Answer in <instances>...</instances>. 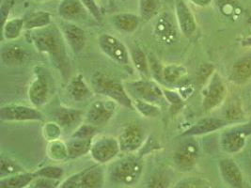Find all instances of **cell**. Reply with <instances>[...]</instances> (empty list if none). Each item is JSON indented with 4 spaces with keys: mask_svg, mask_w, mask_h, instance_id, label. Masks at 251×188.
<instances>
[{
    "mask_svg": "<svg viewBox=\"0 0 251 188\" xmlns=\"http://www.w3.org/2000/svg\"><path fill=\"white\" fill-rule=\"evenodd\" d=\"M104 173L100 166L89 168L82 173L80 188H103Z\"/></svg>",
    "mask_w": 251,
    "mask_h": 188,
    "instance_id": "484cf974",
    "label": "cell"
},
{
    "mask_svg": "<svg viewBox=\"0 0 251 188\" xmlns=\"http://www.w3.org/2000/svg\"><path fill=\"white\" fill-rule=\"evenodd\" d=\"M242 46L245 47H251V37H248L242 41Z\"/></svg>",
    "mask_w": 251,
    "mask_h": 188,
    "instance_id": "f907efd6",
    "label": "cell"
},
{
    "mask_svg": "<svg viewBox=\"0 0 251 188\" xmlns=\"http://www.w3.org/2000/svg\"><path fill=\"white\" fill-rule=\"evenodd\" d=\"M187 73L186 68L181 64H169L163 67V80L169 84H178L183 80Z\"/></svg>",
    "mask_w": 251,
    "mask_h": 188,
    "instance_id": "1f68e13d",
    "label": "cell"
},
{
    "mask_svg": "<svg viewBox=\"0 0 251 188\" xmlns=\"http://www.w3.org/2000/svg\"><path fill=\"white\" fill-rule=\"evenodd\" d=\"M84 6L90 12V14L96 21H102V12L100 7L98 6L96 0H81Z\"/></svg>",
    "mask_w": 251,
    "mask_h": 188,
    "instance_id": "7bdbcfd3",
    "label": "cell"
},
{
    "mask_svg": "<svg viewBox=\"0 0 251 188\" xmlns=\"http://www.w3.org/2000/svg\"><path fill=\"white\" fill-rule=\"evenodd\" d=\"M199 156V147L196 142L185 141L174 154V163L182 171H188L194 167Z\"/></svg>",
    "mask_w": 251,
    "mask_h": 188,
    "instance_id": "2e32d148",
    "label": "cell"
},
{
    "mask_svg": "<svg viewBox=\"0 0 251 188\" xmlns=\"http://www.w3.org/2000/svg\"><path fill=\"white\" fill-rule=\"evenodd\" d=\"M249 24H251V17H250V18H249Z\"/></svg>",
    "mask_w": 251,
    "mask_h": 188,
    "instance_id": "f5cc1de1",
    "label": "cell"
},
{
    "mask_svg": "<svg viewBox=\"0 0 251 188\" xmlns=\"http://www.w3.org/2000/svg\"><path fill=\"white\" fill-rule=\"evenodd\" d=\"M12 5H13V0H5L2 3V6H1L2 24L8 20V15H9V12H10L11 9H12Z\"/></svg>",
    "mask_w": 251,
    "mask_h": 188,
    "instance_id": "c3c4849f",
    "label": "cell"
},
{
    "mask_svg": "<svg viewBox=\"0 0 251 188\" xmlns=\"http://www.w3.org/2000/svg\"><path fill=\"white\" fill-rule=\"evenodd\" d=\"M220 144L224 152L228 153H237L245 147L246 136L239 131L228 132L222 136Z\"/></svg>",
    "mask_w": 251,
    "mask_h": 188,
    "instance_id": "603a6c76",
    "label": "cell"
},
{
    "mask_svg": "<svg viewBox=\"0 0 251 188\" xmlns=\"http://www.w3.org/2000/svg\"><path fill=\"white\" fill-rule=\"evenodd\" d=\"M33 1H37V2H43V1H47V0H33Z\"/></svg>",
    "mask_w": 251,
    "mask_h": 188,
    "instance_id": "816d5d0a",
    "label": "cell"
},
{
    "mask_svg": "<svg viewBox=\"0 0 251 188\" xmlns=\"http://www.w3.org/2000/svg\"><path fill=\"white\" fill-rule=\"evenodd\" d=\"M37 177H44L52 180H59L64 175V170L62 167L57 165H47L39 170L35 171Z\"/></svg>",
    "mask_w": 251,
    "mask_h": 188,
    "instance_id": "74e56055",
    "label": "cell"
},
{
    "mask_svg": "<svg viewBox=\"0 0 251 188\" xmlns=\"http://www.w3.org/2000/svg\"><path fill=\"white\" fill-rule=\"evenodd\" d=\"M25 30V19L12 18L2 24V38L7 42H12L22 35Z\"/></svg>",
    "mask_w": 251,
    "mask_h": 188,
    "instance_id": "4316f807",
    "label": "cell"
},
{
    "mask_svg": "<svg viewBox=\"0 0 251 188\" xmlns=\"http://www.w3.org/2000/svg\"><path fill=\"white\" fill-rule=\"evenodd\" d=\"M225 125V122L217 118H205L202 119H200L198 122H196L192 127L186 130L183 133L182 137H199L206 135L212 132H215L217 130L222 128Z\"/></svg>",
    "mask_w": 251,
    "mask_h": 188,
    "instance_id": "7402d4cb",
    "label": "cell"
},
{
    "mask_svg": "<svg viewBox=\"0 0 251 188\" xmlns=\"http://www.w3.org/2000/svg\"><path fill=\"white\" fill-rule=\"evenodd\" d=\"M170 186V180L167 175L163 173H156L151 177L149 181L148 188H168Z\"/></svg>",
    "mask_w": 251,
    "mask_h": 188,
    "instance_id": "ab89813d",
    "label": "cell"
},
{
    "mask_svg": "<svg viewBox=\"0 0 251 188\" xmlns=\"http://www.w3.org/2000/svg\"><path fill=\"white\" fill-rule=\"evenodd\" d=\"M121 152L118 139L111 136H103L92 142L90 153L96 163L103 164L112 161Z\"/></svg>",
    "mask_w": 251,
    "mask_h": 188,
    "instance_id": "ba28073f",
    "label": "cell"
},
{
    "mask_svg": "<svg viewBox=\"0 0 251 188\" xmlns=\"http://www.w3.org/2000/svg\"><path fill=\"white\" fill-rule=\"evenodd\" d=\"M126 91L133 100H141L161 106L167 102L164 96L163 89L158 83L151 80L150 78H143L124 83Z\"/></svg>",
    "mask_w": 251,
    "mask_h": 188,
    "instance_id": "277c9868",
    "label": "cell"
},
{
    "mask_svg": "<svg viewBox=\"0 0 251 188\" xmlns=\"http://www.w3.org/2000/svg\"><path fill=\"white\" fill-rule=\"evenodd\" d=\"M37 178L35 172H22L11 176L1 177L0 188H25Z\"/></svg>",
    "mask_w": 251,
    "mask_h": 188,
    "instance_id": "d4e9b609",
    "label": "cell"
},
{
    "mask_svg": "<svg viewBox=\"0 0 251 188\" xmlns=\"http://www.w3.org/2000/svg\"><path fill=\"white\" fill-rule=\"evenodd\" d=\"M98 46L103 54L120 65H128L130 52L124 43L115 36L104 33L98 38Z\"/></svg>",
    "mask_w": 251,
    "mask_h": 188,
    "instance_id": "8992f818",
    "label": "cell"
},
{
    "mask_svg": "<svg viewBox=\"0 0 251 188\" xmlns=\"http://www.w3.org/2000/svg\"><path fill=\"white\" fill-rule=\"evenodd\" d=\"M54 81L47 70L43 66H36L33 76L27 89V96L31 105L40 108L47 105L54 95Z\"/></svg>",
    "mask_w": 251,
    "mask_h": 188,
    "instance_id": "3957f363",
    "label": "cell"
},
{
    "mask_svg": "<svg viewBox=\"0 0 251 188\" xmlns=\"http://www.w3.org/2000/svg\"><path fill=\"white\" fill-rule=\"evenodd\" d=\"M117 105L110 99L94 101L85 113V121L96 127L108 123L114 116Z\"/></svg>",
    "mask_w": 251,
    "mask_h": 188,
    "instance_id": "30bf717a",
    "label": "cell"
},
{
    "mask_svg": "<svg viewBox=\"0 0 251 188\" xmlns=\"http://www.w3.org/2000/svg\"><path fill=\"white\" fill-rule=\"evenodd\" d=\"M140 20L141 19L139 16L130 12L116 13L109 18L110 23L117 30L126 34L134 33L137 31Z\"/></svg>",
    "mask_w": 251,
    "mask_h": 188,
    "instance_id": "44dd1931",
    "label": "cell"
},
{
    "mask_svg": "<svg viewBox=\"0 0 251 188\" xmlns=\"http://www.w3.org/2000/svg\"><path fill=\"white\" fill-rule=\"evenodd\" d=\"M134 109L144 118H153L159 117L161 114V108L160 106L151 104L148 102H144L141 100H133Z\"/></svg>",
    "mask_w": 251,
    "mask_h": 188,
    "instance_id": "836d02e7",
    "label": "cell"
},
{
    "mask_svg": "<svg viewBox=\"0 0 251 188\" xmlns=\"http://www.w3.org/2000/svg\"><path fill=\"white\" fill-rule=\"evenodd\" d=\"M129 52L131 62L133 63L134 67L141 75H143L145 78H149L151 74L150 62L149 58L144 53V51L139 47H133Z\"/></svg>",
    "mask_w": 251,
    "mask_h": 188,
    "instance_id": "4dcf8cb0",
    "label": "cell"
},
{
    "mask_svg": "<svg viewBox=\"0 0 251 188\" xmlns=\"http://www.w3.org/2000/svg\"><path fill=\"white\" fill-rule=\"evenodd\" d=\"M219 8L224 15L230 16L234 12L233 11L235 9V6L233 5V2L231 0H222L219 4Z\"/></svg>",
    "mask_w": 251,
    "mask_h": 188,
    "instance_id": "7dc6e473",
    "label": "cell"
},
{
    "mask_svg": "<svg viewBox=\"0 0 251 188\" xmlns=\"http://www.w3.org/2000/svg\"><path fill=\"white\" fill-rule=\"evenodd\" d=\"M220 173L226 184L230 188H242L243 187V174L237 164L229 159L225 158L219 162Z\"/></svg>",
    "mask_w": 251,
    "mask_h": 188,
    "instance_id": "ffe728a7",
    "label": "cell"
},
{
    "mask_svg": "<svg viewBox=\"0 0 251 188\" xmlns=\"http://www.w3.org/2000/svg\"><path fill=\"white\" fill-rule=\"evenodd\" d=\"M175 18L179 30L187 38L194 35L197 22L194 14L185 0H175Z\"/></svg>",
    "mask_w": 251,
    "mask_h": 188,
    "instance_id": "5bb4252c",
    "label": "cell"
},
{
    "mask_svg": "<svg viewBox=\"0 0 251 188\" xmlns=\"http://www.w3.org/2000/svg\"><path fill=\"white\" fill-rule=\"evenodd\" d=\"M67 47L74 54L81 53L87 45V35L85 30L75 23L62 21L59 26Z\"/></svg>",
    "mask_w": 251,
    "mask_h": 188,
    "instance_id": "4fadbf2b",
    "label": "cell"
},
{
    "mask_svg": "<svg viewBox=\"0 0 251 188\" xmlns=\"http://www.w3.org/2000/svg\"><path fill=\"white\" fill-rule=\"evenodd\" d=\"M161 9V0H138L139 17L144 22L156 18L160 14Z\"/></svg>",
    "mask_w": 251,
    "mask_h": 188,
    "instance_id": "f546056e",
    "label": "cell"
},
{
    "mask_svg": "<svg viewBox=\"0 0 251 188\" xmlns=\"http://www.w3.org/2000/svg\"><path fill=\"white\" fill-rule=\"evenodd\" d=\"M82 173L83 172L69 177L68 179L64 181V183L62 184L61 188H80Z\"/></svg>",
    "mask_w": 251,
    "mask_h": 188,
    "instance_id": "f6af8a7d",
    "label": "cell"
},
{
    "mask_svg": "<svg viewBox=\"0 0 251 188\" xmlns=\"http://www.w3.org/2000/svg\"><path fill=\"white\" fill-rule=\"evenodd\" d=\"M189 1L199 7L204 8V7H208L212 3L213 0H189Z\"/></svg>",
    "mask_w": 251,
    "mask_h": 188,
    "instance_id": "681fc988",
    "label": "cell"
},
{
    "mask_svg": "<svg viewBox=\"0 0 251 188\" xmlns=\"http://www.w3.org/2000/svg\"><path fill=\"white\" fill-rule=\"evenodd\" d=\"M145 141L144 130L138 123H129L126 125L118 137L122 153H132L143 147Z\"/></svg>",
    "mask_w": 251,
    "mask_h": 188,
    "instance_id": "7c38bea8",
    "label": "cell"
},
{
    "mask_svg": "<svg viewBox=\"0 0 251 188\" xmlns=\"http://www.w3.org/2000/svg\"><path fill=\"white\" fill-rule=\"evenodd\" d=\"M52 24V16L49 12H35L25 18V30L32 31L46 27Z\"/></svg>",
    "mask_w": 251,
    "mask_h": 188,
    "instance_id": "83f0119b",
    "label": "cell"
},
{
    "mask_svg": "<svg viewBox=\"0 0 251 188\" xmlns=\"http://www.w3.org/2000/svg\"><path fill=\"white\" fill-rule=\"evenodd\" d=\"M46 152L48 157L54 161L60 162L69 159L67 143L60 140L48 142Z\"/></svg>",
    "mask_w": 251,
    "mask_h": 188,
    "instance_id": "d6a6232c",
    "label": "cell"
},
{
    "mask_svg": "<svg viewBox=\"0 0 251 188\" xmlns=\"http://www.w3.org/2000/svg\"><path fill=\"white\" fill-rule=\"evenodd\" d=\"M168 12H162L156 17L153 24L152 35L155 41L163 46H172L178 39V29Z\"/></svg>",
    "mask_w": 251,
    "mask_h": 188,
    "instance_id": "9c48e42d",
    "label": "cell"
},
{
    "mask_svg": "<svg viewBox=\"0 0 251 188\" xmlns=\"http://www.w3.org/2000/svg\"><path fill=\"white\" fill-rule=\"evenodd\" d=\"M57 13L63 21L71 23L85 20L90 14L81 0H61L57 7Z\"/></svg>",
    "mask_w": 251,
    "mask_h": 188,
    "instance_id": "9a60e30c",
    "label": "cell"
},
{
    "mask_svg": "<svg viewBox=\"0 0 251 188\" xmlns=\"http://www.w3.org/2000/svg\"><path fill=\"white\" fill-rule=\"evenodd\" d=\"M85 118L84 113L75 108L63 107L60 108L56 114V121L64 131L73 132L82 124V120Z\"/></svg>",
    "mask_w": 251,
    "mask_h": 188,
    "instance_id": "d6986e66",
    "label": "cell"
},
{
    "mask_svg": "<svg viewBox=\"0 0 251 188\" xmlns=\"http://www.w3.org/2000/svg\"><path fill=\"white\" fill-rule=\"evenodd\" d=\"M92 142L93 140L71 138L66 142L68 147L69 159H76L91 153Z\"/></svg>",
    "mask_w": 251,
    "mask_h": 188,
    "instance_id": "f1b7e54d",
    "label": "cell"
},
{
    "mask_svg": "<svg viewBox=\"0 0 251 188\" xmlns=\"http://www.w3.org/2000/svg\"><path fill=\"white\" fill-rule=\"evenodd\" d=\"M43 119L44 115L34 106L6 105L0 108V120L3 122L41 121Z\"/></svg>",
    "mask_w": 251,
    "mask_h": 188,
    "instance_id": "52a82bcc",
    "label": "cell"
},
{
    "mask_svg": "<svg viewBox=\"0 0 251 188\" xmlns=\"http://www.w3.org/2000/svg\"><path fill=\"white\" fill-rule=\"evenodd\" d=\"M226 87L219 74L215 72L208 80L202 93V106L205 111H211L220 106L226 96Z\"/></svg>",
    "mask_w": 251,
    "mask_h": 188,
    "instance_id": "8fae6325",
    "label": "cell"
},
{
    "mask_svg": "<svg viewBox=\"0 0 251 188\" xmlns=\"http://www.w3.org/2000/svg\"><path fill=\"white\" fill-rule=\"evenodd\" d=\"M143 171V163L136 156H127L115 163L110 171V177L115 183L124 186L137 184Z\"/></svg>",
    "mask_w": 251,
    "mask_h": 188,
    "instance_id": "5b68a950",
    "label": "cell"
},
{
    "mask_svg": "<svg viewBox=\"0 0 251 188\" xmlns=\"http://www.w3.org/2000/svg\"><path fill=\"white\" fill-rule=\"evenodd\" d=\"M59 180H52L44 177H37L32 182V188H57Z\"/></svg>",
    "mask_w": 251,
    "mask_h": 188,
    "instance_id": "ee69618b",
    "label": "cell"
},
{
    "mask_svg": "<svg viewBox=\"0 0 251 188\" xmlns=\"http://www.w3.org/2000/svg\"><path fill=\"white\" fill-rule=\"evenodd\" d=\"M0 163H1V168H0L1 177L11 176V175L25 172L23 167L20 164L10 158L2 157Z\"/></svg>",
    "mask_w": 251,
    "mask_h": 188,
    "instance_id": "e575fe53",
    "label": "cell"
},
{
    "mask_svg": "<svg viewBox=\"0 0 251 188\" xmlns=\"http://www.w3.org/2000/svg\"><path fill=\"white\" fill-rule=\"evenodd\" d=\"M97 131V127L93 126L90 123H82L73 132L71 138L77 139H86V140H93Z\"/></svg>",
    "mask_w": 251,
    "mask_h": 188,
    "instance_id": "8d00e7d4",
    "label": "cell"
},
{
    "mask_svg": "<svg viewBox=\"0 0 251 188\" xmlns=\"http://www.w3.org/2000/svg\"><path fill=\"white\" fill-rule=\"evenodd\" d=\"M173 188H209L208 184L201 178H185L178 182Z\"/></svg>",
    "mask_w": 251,
    "mask_h": 188,
    "instance_id": "f35d334b",
    "label": "cell"
},
{
    "mask_svg": "<svg viewBox=\"0 0 251 188\" xmlns=\"http://www.w3.org/2000/svg\"><path fill=\"white\" fill-rule=\"evenodd\" d=\"M164 96L166 101L172 106V107H181L183 105V97L181 94L173 92L168 89H163Z\"/></svg>",
    "mask_w": 251,
    "mask_h": 188,
    "instance_id": "b9f144b4",
    "label": "cell"
},
{
    "mask_svg": "<svg viewBox=\"0 0 251 188\" xmlns=\"http://www.w3.org/2000/svg\"><path fill=\"white\" fill-rule=\"evenodd\" d=\"M243 117V113L241 108L236 106H231L226 112V118L229 121L238 120Z\"/></svg>",
    "mask_w": 251,
    "mask_h": 188,
    "instance_id": "bcb514c9",
    "label": "cell"
},
{
    "mask_svg": "<svg viewBox=\"0 0 251 188\" xmlns=\"http://www.w3.org/2000/svg\"><path fill=\"white\" fill-rule=\"evenodd\" d=\"M67 92L70 97L75 102H85L91 99L93 95L92 88L85 81V78L82 74L77 73L72 77L69 81Z\"/></svg>",
    "mask_w": 251,
    "mask_h": 188,
    "instance_id": "ac0fdd59",
    "label": "cell"
},
{
    "mask_svg": "<svg viewBox=\"0 0 251 188\" xmlns=\"http://www.w3.org/2000/svg\"><path fill=\"white\" fill-rule=\"evenodd\" d=\"M92 89L94 94L114 101L120 106L135 110L133 99L127 93L125 84L101 71H96L92 77Z\"/></svg>",
    "mask_w": 251,
    "mask_h": 188,
    "instance_id": "7a4b0ae2",
    "label": "cell"
},
{
    "mask_svg": "<svg viewBox=\"0 0 251 188\" xmlns=\"http://www.w3.org/2000/svg\"><path fill=\"white\" fill-rule=\"evenodd\" d=\"M214 70H215V67L212 64H209V63L202 64L199 68L198 73H197V78L199 83L204 84L206 81H208L211 78V76L215 73Z\"/></svg>",
    "mask_w": 251,
    "mask_h": 188,
    "instance_id": "60d3db41",
    "label": "cell"
},
{
    "mask_svg": "<svg viewBox=\"0 0 251 188\" xmlns=\"http://www.w3.org/2000/svg\"><path fill=\"white\" fill-rule=\"evenodd\" d=\"M29 59L25 48L18 45H6L1 49V60L9 67H16L25 64Z\"/></svg>",
    "mask_w": 251,
    "mask_h": 188,
    "instance_id": "e0dca14e",
    "label": "cell"
},
{
    "mask_svg": "<svg viewBox=\"0 0 251 188\" xmlns=\"http://www.w3.org/2000/svg\"><path fill=\"white\" fill-rule=\"evenodd\" d=\"M28 39L38 52L48 57L63 77H68L71 71L68 47L57 25L51 24L44 28L29 31Z\"/></svg>",
    "mask_w": 251,
    "mask_h": 188,
    "instance_id": "6da1fadb",
    "label": "cell"
},
{
    "mask_svg": "<svg viewBox=\"0 0 251 188\" xmlns=\"http://www.w3.org/2000/svg\"><path fill=\"white\" fill-rule=\"evenodd\" d=\"M251 78V57H246L236 61L232 67L230 80L242 85Z\"/></svg>",
    "mask_w": 251,
    "mask_h": 188,
    "instance_id": "cb8c5ba5",
    "label": "cell"
},
{
    "mask_svg": "<svg viewBox=\"0 0 251 188\" xmlns=\"http://www.w3.org/2000/svg\"><path fill=\"white\" fill-rule=\"evenodd\" d=\"M62 128L57 121H48L43 127V136L48 142L60 140Z\"/></svg>",
    "mask_w": 251,
    "mask_h": 188,
    "instance_id": "d590c367",
    "label": "cell"
}]
</instances>
